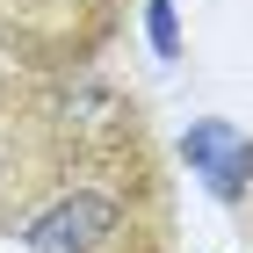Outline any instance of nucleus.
Segmentation results:
<instances>
[{"instance_id":"nucleus-2","label":"nucleus","mask_w":253,"mask_h":253,"mask_svg":"<svg viewBox=\"0 0 253 253\" xmlns=\"http://www.w3.org/2000/svg\"><path fill=\"white\" fill-rule=\"evenodd\" d=\"M123 0H0V51L22 65H80L116 29Z\"/></svg>"},{"instance_id":"nucleus-1","label":"nucleus","mask_w":253,"mask_h":253,"mask_svg":"<svg viewBox=\"0 0 253 253\" xmlns=\"http://www.w3.org/2000/svg\"><path fill=\"white\" fill-rule=\"evenodd\" d=\"M73 167H80L73 109L37 80H0V239H15Z\"/></svg>"},{"instance_id":"nucleus-4","label":"nucleus","mask_w":253,"mask_h":253,"mask_svg":"<svg viewBox=\"0 0 253 253\" xmlns=\"http://www.w3.org/2000/svg\"><path fill=\"white\" fill-rule=\"evenodd\" d=\"M101 253H167V239L145 232V239H123V246H101Z\"/></svg>"},{"instance_id":"nucleus-3","label":"nucleus","mask_w":253,"mask_h":253,"mask_svg":"<svg viewBox=\"0 0 253 253\" xmlns=\"http://www.w3.org/2000/svg\"><path fill=\"white\" fill-rule=\"evenodd\" d=\"M152 37H159V51H174V15H167V0H152Z\"/></svg>"}]
</instances>
